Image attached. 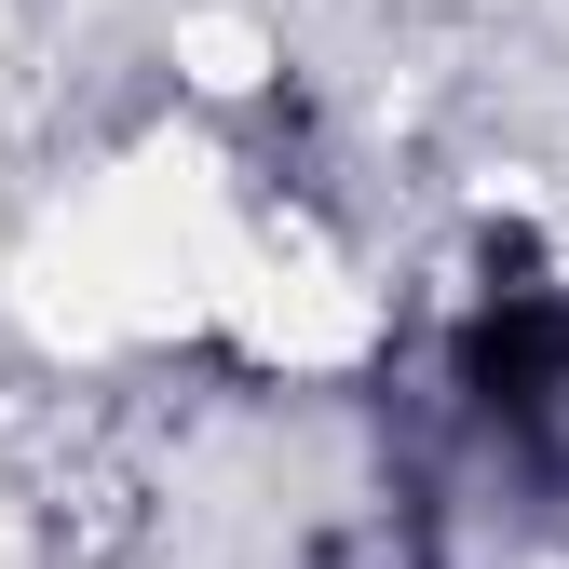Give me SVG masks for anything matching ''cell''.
<instances>
[{
	"label": "cell",
	"instance_id": "6da1fadb",
	"mask_svg": "<svg viewBox=\"0 0 569 569\" xmlns=\"http://www.w3.org/2000/svg\"><path fill=\"white\" fill-rule=\"evenodd\" d=\"M448 393H461V420L488 435L502 475H529V488L569 475V284L529 244H502L488 284L461 299V326H448Z\"/></svg>",
	"mask_w": 569,
	"mask_h": 569
}]
</instances>
